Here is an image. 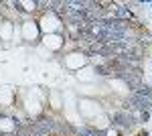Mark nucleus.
Masks as SVG:
<instances>
[{
    "mask_svg": "<svg viewBox=\"0 0 152 136\" xmlns=\"http://www.w3.org/2000/svg\"><path fill=\"white\" fill-rule=\"evenodd\" d=\"M126 108H134V110H144V108H150L152 106V98H146V96H142V93H136V96H132L128 98L126 102H124Z\"/></svg>",
    "mask_w": 152,
    "mask_h": 136,
    "instance_id": "f257e3e1",
    "label": "nucleus"
},
{
    "mask_svg": "<svg viewBox=\"0 0 152 136\" xmlns=\"http://www.w3.org/2000/svg\"><path fill=\"white\" fill-rule=\"evenodd\" d=\"M53 128V122L51 120H41V122H35L33 126V136H45Z\"/></svg>",
    "mask_w": 152,
    "mask_h": 136,
    "instance_id": "f03ea898",
    "label": "nucleus"
},
{
    "mask_svg": "<svg viewBox=\"0 0 152 136\" xmlns=\"http://www.w3.org/2000/svg\"><path fill=\"white\" fill-rule=\"evenodd\" d=\"M116 120L122 126H132V124H134V118H132V116H126V114H118Z\"/></svg>",
    "mask_w": 152,
    "mask_h": 136,
    "instance_id": "7ed1b4c3",
    "label": "nucleus"
}]
</instances>
